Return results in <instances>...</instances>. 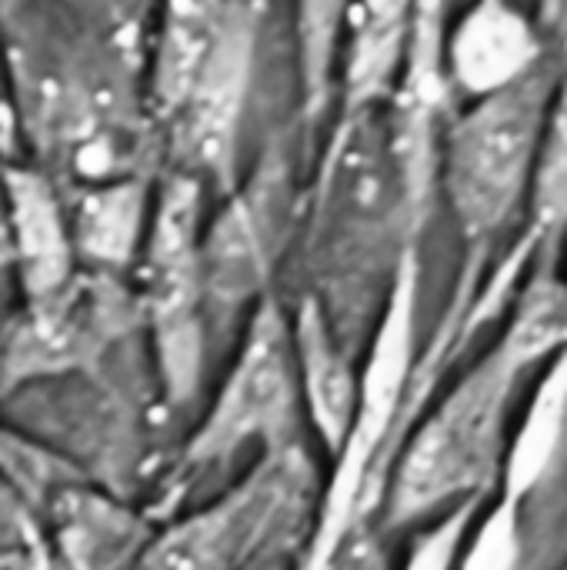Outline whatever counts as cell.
<instances>
[{
	"label": "cell",
	"instance_id": "obj_12",
	"mask_svg": "<svg viewBox=\"0 0 567 570\" xmlns=\"http://www.w3.org/2000/svg\"><path fill=\"white\" fill-rule=\"evenodd\" d=\"M301 367L321 424L338 438L351 411V374L341 364L334 344L328 341L324 321H317L314 314H307L301 327Z\"/></svg>",
	"mask_w": 567,
	"mask_h": 570
},
{
	"label": "cell",
	"instance_id": "obj_7",
	"mask_svg": "<svg viewBox=\"0 0 567 570\" xmlns=\"http://www.w3.org/2000/svg\"><path fill=\"white\" fill-rule=\"evenodd\" d=\"M110 331L107 301L67 284L37 301V314L17 334L10 361L20 371H57L94 354Z\"/></svg>",
	"mask_w": 567,
	"mask_h": 570
},
{
	"label": "cell",
	"instance_id": "obj_2",
	"mask_svg": "<svg viewBox=\"0 0 567 570\" xmlns=\"http://www.w3.org/2000/svg\"><path fill=\"white\" fill-rule=\"evenodd\" d=\"M515 371L501 351L491 354L424 424L398 471V518L424 514L471 491L491 471Z\"/></svg>",
	"mask_w": 567,
	"mask_h": 570
},
{
	"label": "cell",
	"instance_id": "obj_6",
	"mask_svg": "<svg viewBox=\"0 0 567 570\" xmlns=\"http://www.w3.org/2000/svg\"><path fill=\"white\" fill-rule=\"evenodd\" d=\"M247 57H251V23L244 10L227 7L217 17V30L211 50L187 90V150H194L197 164L217 167L224 160L237 110L247 80Z\"/></svg>",
	"mask_w": 567,
	"mask_h": 570
},
{
	"label": "cell",
	"instance_id": "obj_15",
	"mask_svg": "<svg viewBox=\"0 0 567 570\" xmlns=\"http://www.w3.org/2000/svg\"><path fill=\"white\" fill-rule=\"evenodd\" d=\"M351 0H304L301 7V40H304V57H307V73L311 83L321 80L338 27L348 13Z\"/></svg>",
	"mask_w": 567,
	"mask_h": 570
},
{
	"label": "cell",
	"instance_id": "obj_5",
	"mask_svg": "<svg viewBox=\"0 0 567 570\" xmlns=\"http://www.w3.org/2000/svg\"><path fill=\"white\" fill-rule=\"evenodd\" d=\"M451 77L475 100L505 90L541 63L531 20L511 0H475L448 47Z\"/></svg>",
	"mask_w": 567,
	"mask_h": 570
},
{
	"label": "cell",
	"instance_id": "obj_8",
	"mask_svg": "<svg viewBox=\"0 0 567 570\" xmlns=\"http://www.w3.org/2000/svg\"><path fill=\"white\" fill-rule=\"evenodd\" d=\"M7 214H10V247H17L27 274L30 294L40 301L67 284L70 244L60 224L50 190L30 174L7 177Z\"/></svg>",
	"mask_w": 567,
	"mask_h": 570
},
{
	"label": "cell",
	"instance_id": "obj_9",
	"mask_svg": "<svg viewBox=\"0 0 567 570\" xmlns=\"http://www.w3.org/2000/svg\"><path fill=\"white\" fill-rule=\"evenodd\" d=\"M267 491L271 484H254L247 494L177 528L147 554L140 570H217L261 521L267 508Z\"/></svg>",
	"mask_w": 567,
	"mask_h": 570
},
{
	"label": "cell",
	"instance_id": "obj_11",
	"mask_svg": "<svg viewBox=\"0 0 567 570\" xmlns=\"http://www.w3.org/2000/svg\"><path fill=\"white\" fill-rule=\"evenodd\" d=\"M528 204L535 214V224L541 230H561L567 224V83H561L551 97Z\"/></svg>",
	"mask_w": 567,
	"mask_h": 570
},
{
	"label": "cell",
	"instance_id": "obj_14",
	"mask_svg": "<svg viewBox=\"0 0 567 570\" xmlns=\"http://www.w3.org/2000/svg\"><path fill=\"white\" fill-rule=\"evenodd\" d=\"M411 10L414 0H358L354 87L361 94H371L391 70Z\"/></svg>",
	"mask_w": 567,
	"mask_h": 570
},
{
	"label": "cell",
	"instance_id": "obj_3",
	"mask_svg": "<svg viewBox=\"0 0 567 570\" xmlns=\"http://www.w3.org/2000/svg\"><path fill=\"white\" fill-rule=\"evenodd\" d=\"M201 277L194 247V190L174 187L150 244V314L160 337V361L170 394L194 391L201 367Z\"/></svg>",
	"mask_w": 567,
	"mask_h": 570
},
{
	"label": "cell",
	"instance_id": "obj_1",
	"mask_svg": "<svg viewBox=\"0 0 567 570\" xmlns=\"http://www.w3.org/2000/svg\"><path fill=\"white\" fill-rule=\"evenodd\" d=\"M555 73L538 63L518 83L478 97L444 147V187L468 237H491L528 200Z\"/></svg>",
	"mask_w": 567,
	"mask_h": 570
},
{
	"label": "cell",
	"instance_id": "obj_4",
	"mask_svg": "<svg viewBox=\"0 0 567 570\" xmlns=\"http://www.w3.org/2000/svg\"><path fill=\"white\" fill-rule=\"evenodd\" d=\"M294 384H297V367H294L284 327L274 314H264L254 324V334L194 454L221 458L254 434L277 438L291 421Z\"/></svg>",
	"mask_w": 567,
	"mask_h": 570
},
{
	"label": "cell",
	"instance_id": "obj_16",
	"mask_svg": "<svg viewBox=\"0 0 567 570\" xmlns=\"http://www.w3.org/2000/svg\"><path fill=\"white\" fill-rule=\"evenodd\" d=\"M27 528H23V514L13 501V494L0 484V554H7L10 548H20Z\"/></svg>",
	"mask_w": 567,
	"mask_h": 570
},
{
	"label": "cell",
	"instance_id": "obj_13",
	"mask_svg": "<svg viewBox=\"0 0 567 570\" xmlns=\"http://www.w3.org/2000/svg\"><path fill=\"white\" fill-rule=\"evenodd\" d=\"M561 344H567V284L541 281L525 294L501 344V354L515 367H521Z\"/></svg>",
	"mask_w": 567,
	"mask_h": 570
},
{
	"label": "cell",
	"instance_id": "obj_10",
	"mask_svg": "<svg viewBox=\"0 0 567 570\" xmlns=\"http://www.w3.org/2000/svg\"><path fill=\"white\" fill-rule=\"evenodd\" d=\"M137 230H140V190L134 184H117L90 194L74 220V237L80 250L100 264L127 261Z\"/></svg>",
	"mask_w": 567,
	"mask_h": 570
}]
</instances>
